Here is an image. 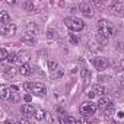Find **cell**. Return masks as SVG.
I'll use <instances>...</instances> for the list:
<instances>
[{
  "label": "cell",
  "instance_id": "27",
  "mask_svg": "<svg viewBox=\"0 0 124 124\" xmlns=\"http://www.w3.org/2000/svg\"><path fill=\"white\" fill-rule=\"evenodd\" d=\"M69 41H70L72 44H78V42H79V38H78L75 34H72V32H70V35H69Z\"/></svg>",
  "mask_w": 124,
  "mask_h": 124
},
{
  "label": "cell",
  "instance_id": "12",
  "mask_svg": "<svg viewBox=\"0 0 124 124\" xmlns=\"http://www.w3.org/2000/svg\"><path fill=\"white\" fill-rule=\"evenodd\" d=\"M19 75H22V76H29V75H32L34 73V67H31L29 64H21L19 66Z\"/></svg>",
  "mask_w": 124,
  "mask_h": 124
},
{
  "label": "cell",
  "instance_id": "22",
  "mask_svg": "<svg viewBox=\"0 0 124 124\" xmlns=\"http://www.w3.org/2000/svg\"><path fill=\"white\" fill-rule=\"evenodd\" d=\"M63 75H64V70L58 69V70H55V72L51 73V79H60V78H63Z\"/></svg>",
  "mask_w": 124,
  "mask_h": 124
},
{
  "label": "cell",
  "instance_id": "28",
  "mask_svg": "<svg viewBox=\"0 0 124 124\" xmlns=\"http://www.w3.org/2000/svg\"><path fill=\"white\" fill-rule=\"evenodd\" d=\"M91 5H92V6H96V8H104V6H107V3H105V2H96V0L91 2Z\"/></svg>",
  "mask_w": 124,
  "mask_h": 124
},
{
  "label": "cell",
  "instance_id": "9",
  "mask_svg": "<svg viewBox=\"0 0 124 124\" xmlns=\"http://www.w3.org/2000/svg\"><path fill=\"white\" fill-rule=\"evenodd\" d=\"M98 108H99V109H102V111H105V109L114 108V105H112V101H111L109 98L102 96V98H99V101H98Z\"/></svg>",
  "mask_w": 124,
  "mask_h": 124
},
{
  "label": "cell",
  "instance_id": "1",
  "mask_svg": "<svg viewBox=\"0 0 124 124\" xmlns=\"http://www.w3.org/2000/svg\"><path fill=\"white\" fill-rule=\"evenodd\" d=\"M96 26H98L99 35H102L104 38H109V37H112L114 32H115V28H114L108 21H105V19H99L98 23H96Z\"/></svg>",
  "mask_w": 124,
  "mask_h": 124
},
{
  "label": "cell",
  "instance_id": "3",
  "mask_svg": "<svg viewBox=\"0 0 124 124\" xmlns=\"http://www.w3.org/2000/svg\"><path fill=\"white\" fill-rule=\"evenodd\" d=\"M64 25H66L70 31H73V32H79V31H82V29L85 28V22H83L82 19H79V18H75V16L66 18V19H64Z\"/></svg>",
  "mask_w": 124,
  "mask_h": 124
},
{
  "label": "cell",
  "instance_id": "4",
  "mask_svg": "<svg viewBox=\"0 0 124 124\" xmlns=\"http://www.w3.org/2000/svg\"><path fill=\"white\" fill-rule=\"evenodd\" d=\"M96 109H98V104L91 102V101L83 102V104L80 105V108H79L80 114H83V115H93V114L96 112Z\"/></svg>",
  "mask_w": 124,
  "mask_h": 124
},
{
  "label": "cell",
  "instance_id": "29",
  "mask_svg": "<svg viewBox=\"0 0 124 124\" xmlns=\"http://www.w3.org/2000/svg\"><path fill=\"white\" fill-rule=\"evenodd\" d=\"M112 112H114V108H109V109H105L104 111V115L105 117H109V115H112Z\"/></svg>",
  "mask_w": 124,
  "mask_h": 124
},
{
  "label": "cell",
  "instance_id": "34",
  "mask_svg": "<svg viewBox=\"0 0 124 124\" xmlns=\"http://www.w3.org/2000/svg\"><path fill=\"white\" fill-rule=\"evenodd\" d=\"M88 96H89V98H93V96H95V93H93V92H92V91H91V92H89V93H88Z\"/></svg>",
  "mask_w": 124,
  "mask_h": 124
},
{
  "label": "cell",
  "instance_id": "5",
  "mask_svg": "<svg viewBox=\"0 0 124 124\" xmlns=\"http://www.w3.org/2000/svg\"><path fill=\"white\" fill-rule=\"evenodd\" d=\"M108 8H109V12L112 13V15H118V16H123L124 15V5L123 3H120V2H112V3H109L108 5Z\"/></svg>",
  "mask_w": 124,
  "mask_h": 124
},
{
  "label": "cell",
  "instance_id": "31",
  "mask_svg": "<svg viewBox=\"0 0 124 124\" xmlns=\"http://www.w3.org/2000/svg\"><path fill=\"white\" fill-rule=\"evenodd\" d=\"M16 124H29V123H28L26 118H19V120L16 121Z\"/></svg>",
  "mask_w": 124,
  "mask_h": 124
},
{
  "label": "cell",
  "instance_id": "16",
  "mask_svg": "<svg viewBox=\"0 0 124 124\" xmlns=\"http://www.w3.org/2000/svg\"><path fill=\"white\" fill-rule=\"evenodd\" d=\"M91 91H92L95 95L101 96V98H102V96H104V93H105V88H104V86H101V85H93Z\"/></svg>",
  "mask_w": 124,
  "mask_h": 124
},
{
  "label": "cell",
  "instance_id": "26",
  "mask_svg": "<svg viewBox=\"0 0 124 124\" xmlns=\"http://www.w3.org/2000/svg\"><path fill=\"white\" fill-rule=\"evenodd\" d=\"M8 51L6 48H0V60H8Z\"/></svg>",
  "mask_w": 124,
  "mask_h": 124
},
{
  "label": "cell",
  "instance_id": "33",
  "mask_svg": "<svg viewBox=\"0 0 124 124\" xmlns=\"http://www.w3.org/2000/svg\"><path fill=\"white\" fill-rule=\"evenodd\" d=\"M120 83H121V85H124V73H123V75H121V78H120Z\"/></svg>",
  "mask_w": 124,
  "mask_h": 124
},
{
  "label": "cell",
  "instance_id": "18",
  "mask_svg": "<svg viewBox=\"0 0 124 124\" xmlns=\"http://www.w3.org/2000/svg\"><path fill=\"white\" fill-rule=\"evenodd\" d=\"M88 48H89V51H92V53H98V51L102 50L101 45H99L96 41H89V42H88Z\"/></svg>",
  "mask_w": 124,
  "mask_h": 124
},
{
  "label": "cell",
  "instance_id": "32",
  "mask_svg": "<svg viewBox=\"0 0 124 124\" xmlns=\"http://www.w3.org/2000/svg\"><path fill=\"white\" fill-rule=\"evenodd\" d=\"M31 99H32V96H31L29 93H26V95H25V101H26V102H29Z\"/></svg>",
  "mask_w": 124,
  "mask_h": 124
},
{
  "label": "cell",
  "instance_id": "6",
  "mask_svg": "<svg viewBox=\"0 0 124 124\" xmlns=\"http://www.w3.org/2000/svg\"><path fill=\"white\" fill-rule=\"evenodd\" d=\"M21 41L25 42V44H28V45H34L37 42V35L32 31H25L22 34V37H21Z\"/></svg>",
  "mask_w": 124,
  "mask_h": 124
},
{
  "label": "cell",
  "instance_id": "19",
  "mask_svg": "<svg viewBox=\"0 0 124 124\" xmlns=\"http://www.w3.org/2000/svg\"><path fill=\"white\" fill-rule=\"evenodd\" d=\"M45 37H47V39H48V41H55V39L58 38V34H57L54 29H47Z\"/></svg>",
  "mask_w": 124,
  "mask_h": 124
},
{
  "label": "cell",
  "instance_id": "2",
  "mask_svg": "<svg viewBox=\"0 0 124 124\" xmlns=\"http://www.w3.org/2000/svg\"><path fill=\"white\" fill-rule=\"evenodd\" d=\"M22 88H23L25 91L32 92V93H37V95H44V93L47 92L45 85L41 83V82H26V83H23Z\"/></svg>",
  "mask_w": 124,
  "mask_h": 124
},
{
  "label": "cell",
  "instance_id": "30",
  "mask_svg": "<svg viewBox=\"0 0 124 124\" xmlns=\"http://www.w3.org/2000/svg\"><path fill=\"white\" fill-rule=\"evenodd\" d=\"M47 120H48L50 124H55V123H54V118H53V115H51L50 112H47Z\"/></svg>",
  "mask_w": 124,
  "mask_h": 124
},
{
  "label": "cell",
  "instance_id": "11",
  "mask_svg": "<svg viewBox=\"0 0 124 124\" xmlns=\"http://www.w3.org/2000/svg\"><path fill=\"white\" fill-rule=\"evenodd\" d=\"M35 109H37V108H34L32 105H22V108H21L23 117H26V118L34 117V115H35Z\"/></svg>",
  "mask_w": 124,
  "mask_h": 124
},
{
  "label": "cell",
  "instance_id": "14",
  "mask_svg": "<svg viewBox=\"0 0 124 124\" xmlns=\"http://www.w3.org/2000/svg\"><path fill=\"white\" fill-rule=\"evenodd\" d=\"M0 23L2 25H9L10 23V16L6 10H2L0 12Z\"/></svg>",
  "mask_w": 124,
  "mask_h": 124
},
{
  "label": "cell",
  "instance_id": "17",
  "mask_svg": "<svg viewBox=\"0 0 124 124\" xmlns=\"http://www.w3.org/2000/svg\"><path fill=\"white\" fill-rule=\"evenodd\" d=\"M10 93H12V91L8 88V86H2V88H0V96H2L3 99H9L10 98Z\"/></svg>",
  "mask_w": 124,
  "mask_h": 124
},
{
  "label": "cell",
  "instance_id": "23",
  "mask_svg": "<svg viewBox=\"0 0 124 124\" xmlns=\"http://www.w3.org/2000/svg\"><path fill=\"white\" fill-rule=\"evenodd\" d=\"M3 72H5L6 78H9V79L15 76V69H13V67H5V70H3Z\"/></svg>",
  "mask_w": 124,
  "mask_h": 124
},
{
  "label": "cell",
  "instance_id": "7",
  "mask_svg": "<svg viewBox=\"0 0 124 124\" xmlns=\"http://www.w3.org/2000/svg\"><path fill=\"white\" fill-rule=\"evenodd\" d=\"M16 25L15 23H9V25H2L0 26V32H2V35L5 37H13L16 34Z\"/></svg>",
  "mask_w": 124,
  "mask_h": 124
},
{
  "label": "cell",
  "instance_id": "20",
  "mask_svg": "<svg viewBox=\"0 0 124 124\" xmlns=\"http://www.w3.org/2000/svg\"><path fill=\"white\" fill-rule=\"evenodd\" d=\"M23 9L29 13H34L35 12V3L34 2H23Z\"/></svg>",
  "mask_w": 124,
  "mask_h": 124
},
{
  "label": "cell",
  "instance_id": "24",
  "mask_svg": "<svg viewBox=\"0 0 124 124\" xmlns=\"http://www.w3.org/2000/svg\"><path fill=\"white\" fill-rule=\"evenodd\" d=\"M8 61H9L10 64L16 63V61H18V54H15V53H9V55H8Z\"/></svg>",
  "mask_w": 124,
  "mask_h": 124
},
{
  "label": "cell",
  "instance_id": "25",
  "mask_svg": "<svg viewBox=\"0 0 124 124\" xmlns=\"http://www.w3.org/2000/svg\"><path fill=\"white\" fill-rule=\"evenodd\" d=\"M19 99H21L19 93H16L15 91H12V93H10V98H9V101H10V102H19Z\"/></svg>",
  "mask_w": 124,
  "mask_h": 124
},
{
  "label": "cell",
  "instance_id": "8",
  "mask_svg": "<svg viewBox=\"0 0 124 124\" xmlns=\"http://www.w3.org/2000/svg\"><path fill=\"white\" fill-rule=\"evenodd\" d=\"M91 63L98 69V70H105L108 67V60L104 58V57H96V58H92Z\"/></svg>",
  "mask_w": 124,
  "mask_h": 124
},
{
  "label": "cell",
  "instance_id": "15",
  "mask_svg": "<svg viewBox=\"0 0 124 124\" xmlns=\"http://www.w3.org/2000/svg\"><path fill=\"white\" fill-rule=\"evenodd\" d=\"M45 117H47V111H45V109H42V108H37V109H35V117H34V118H35L37 121H42Z\"/></svg>",
  "mask_w": 124,
  "mask_h": 124
},
{
  "label": "cell",
  "instance_id": "10",
  "mask_svg": "<svg viewBox=\"0 0 124 124\" xmlns=\"http://www.w3.org/2000/svg\"><path fill=\"white\" fill-rule=\"evenodd\" d=\"M79 10L85 15V16H92L93 15V9L91 3H80L79 5Z\"/></svg>",
  "mask_w": 124,
  "mask_h": 124
},
{
  "label": "cell",
  "instance_id": "21",
  "mask_svg": "<svg viewBox=\"0 0 124 124\" xmlns=\"http://www.w3.org/2000/svg\"><path fill=\"white\" fill-rule=\"evenodd\" d=\"M47 66H48V69L51 70V73L55 72V70H58V63H57V61H54V60H48V61H47Z\"/></svg>",
  "mask_w": 124,
  "mask_h": 124
},
{
  "label": "cell",
  "instance_id": "13",
  "mask_svg": "<svg viewBox=\"0 0 124 124\" xmlns=\"http://www.w3.org/2000/svg\"><path fill=\"white\" fill-rule=\"evenodd\" d=\"M29 58H31V54H29L28 51H25V50H21V51L18 53V60L21 61L22 64H28Z\"/></svg>",
  "mask_w": 124,
  "mask_h": 124
},
{
  "label": "cell",
  "instance_id": "35",
  "mask_svg": "<svg viewBox=\"0 0 124 124\" xmlns=\"http://www.w3.org/2000/svg\"><path fill=\"white\" fill-rule=\"evenodd\" d=\"M121 67H123V70H124V60L121 61Z\"/></svg>",
  "mask_w": 124,
  "mask_h": 124
}]
</instances>
